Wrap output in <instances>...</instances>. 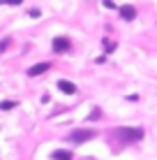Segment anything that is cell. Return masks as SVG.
Masks as SVG:
<instances>
[{
    "label": "cell",
    "instance_id": "6da1fadb",
    "mask_svg": "<svg viewBox=\"0 0 157 160\" xmlns=\"http://www.w3.org/2000/svg\"><path fill=\"white\" fill-rule=\"evenodd\" d=\"M116 137L125 144H132V142H139L143 139V130L141 128H118L116 130Z\"/></svg>",
    "mask_w": 157,
    "mask_h": 160
},
{
    "label": "cell",
    "instance_id": "7a4b0ae2",
    "mask_svg": "<svg viewBox=\"0 0 157 160\" xmlns=\"http://www.w3.org/2000/svg\"><path fill=\"white\" fill-rule=\"evenodd\" d=\"M93 135H95L93 130H74L72 135H69V139H72L74 144H83V142L93 139Z\"/></svg>",
    "mask_w": 157,
    "mask_h": 160
},
{
    "label": "cell",
    "instance_id": "3957f363",
    "mask_svg": "<svg viewBox=\"0 0 157 160\" xmlns=\"http://www.w3.org/2000/svg\"><path fill=\"white\" fill-rule=\"evenodd\" d=\"M53 51H56V53L69 51V40H67V37H56V40H53Z\"/></svg>",
    "mask_w": 157,
    "mask_h": 160
},
{
    "label": "cell",
    "instance_id": "277c9868",
    "mask_svg": "<svg viewBox=\"0 0 157 160\" xmlns=\"http://www.w3.org/2000/svg\"><path fill=\"white\" fill-rule=\"evenodd\" d=\"M48 68H51L48 63H37V65H32V68L28 70V77H39V74L48 72Z\"/></svg>",
    "mask_w": 157,
    "mask_h": 160
},
{
    "label": "cell",
    "instance_id": "5b68a950",
    "mask_svg": "<svg viewBox=\"0 0 157 160\" xmlns=\"http://www.w3.org/2000/svg\"><path fill=\"white\" fill-rule=\"evenodd\" d=\"M120 16L125 21H134V19H136V9H134L132 5H122V7H120Z\"/></svg>",
    "mask_w": 157,
    "mask_h": 160
},
{
    "label": "cell",
    "instance_id": "8992f818",
    "mask_svg": "<svg viewBox=\"0 0 157 160\" xmlns=\"http://www.w3.org/2000/svg\"><path fill=\"white\" fill-rule=\"evenodd\" d=\"M58 88H60L62 93H67V95H74V93H76V86H74L72 81H67V79H60V81H58Z\"/></svg>",
    "mask_w": 157,
    "mask_h": 160
},
{
    "label": "cell",
    "instance_id": "52a82bcc",
    "mask_svg": "<svg viewBox=\"0 0 157 160\" xmlns=\"http://www.w3.org/2000/svg\"><path fill=\"white\" fill-rule=\"evenodd\" d=\"M53 160H72V153L69 151H56L53 153Z\"/></svg>",
    "mask_w": 157,
    "mask_h": 160
},
{
    "label": "cell",
    "instance_id": "ba28073f",
    "mask_svg": "<svg viewBox=\"0 0 157 160\" xmlns=\"http://www.w3.org/2000/svg\"><path fill=\"white\" fill-rule=\"evenodd\" d=\"M14 107H16L14 100H2V102H0V109H2V112H7V109H14Z\"/></svg>",
    "mask_w": 157,
    "mask_h": 160
},
{
    "label": "cell",
    "instance_id": "9c48e42d",
    "mask_svg": "<svg viewBox=\"0 0 157 160\" xmlns=\"http://www.w3.org/2000/svg\"><path fill=\"white\" fill-rule=\"evenodd\" d=\"M12 44V37H2V42H0V53L7 51V47Z\"/></svg>",
    "mask_w": 157,
    "mask_h": 160
},
{
    "label": "cell",
    "instance_id": "30bf717a",
    "mask_svg": "<svg viewBox=\"0 0 157 160\" xmlns=\"http://www.w3.org/2000/svg\"><path fill=\"white\" fill-rule=\"evenodd\" d=\"M23 0H0V5H21Z\"/></svg>",
    "mask_w": 157,
    "mask_h": 160
},
{
    "label": "cell",
    "instance_id": "8fae6325",
    "mask_svg": "<svg viewBox=\"0 0 157 160\" xmlns=\"http://www.w3.org/2000/svg\"><path fill=\"white\" fill-rule=\"evenodd\" d=\"M102 2H104V7H109V9L116 7V2H113V0H102Z\"/></svg>",
    "mask_w": 157,
    "mask_h": 160
},
{
    "label": "cell",
    "instance_id": "7c38bea8",
    "mask_svg": "<svg viewBox=\"0 0 157 160\" xmlns=\"http://www.w3.org/2000/svg\"><path fill=\"white\" fill-rule=\"evenodd\" d=\"M99 114H102V112H99V109H95V112H93V114H90V118H93V121H97V118H99Z\"/></svg>",
    "mask_w": 157,
    "mask_h": 160
}]
</instances>
